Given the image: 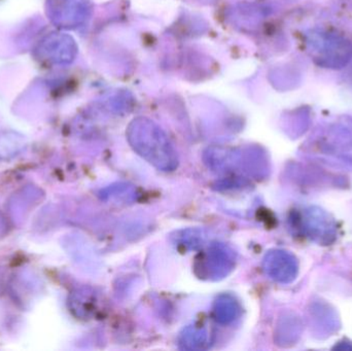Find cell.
Masks as SVG:
<instances>
[{
  "label": "cell",
  "instance_id": "obj_1",
  "mask_svg": "<svg viewBox=\"0 0 352 351\" xmlns=\"http://www.w3.org/2000/svg\"><path fill=\"white\" fill-rule=\"evenodd\" d=\"M132 148L158 170L170 172L178 166L175 148L161 130L148 122H138L129 130Z\"/></svg>",
  "mask_w": 352,
  "mask_h": 351
},
{
  "label": "cell",
  "instance_id": "obj_2",
  "mask_svg": "<svg viewBox=\"0 0 352 351\" xmlns=\"http://www.w3.org/2000/svg\"><path fill=\"white\" fill-rule=\"evenodd\" d=\"M236 261L237 255L234 249L223 243H215L199 253L194 271L200 280L219 282L233 271Z\"/></svg>",
  "mask_w": 352,
  "mask_h": 351
},
{
  "label": "cell",
  "instance_id": "obj_3",
  "mask_svg": "<svg viewBox=\"0 0 352 351\" xmlns=\"http://www.w3.org/2000/svg\"><path fill=\"white\" fill-rule=\"evenodd\" d=\"M263 269L271 280L287 284L297 278L299 264L297 258L289 251L273 249L265 255Z\"/></svg>",
  "mask_w": 352,
  "mask_h": 351
},
{
  "label": "cell",
  "instance_id": "obj_4",
  "mask_svg": "<svg viewBox=\"0 0 352 351\" xmlns=\"http://www.w3.org/2000/svg\"><path fill=\"white\" fill-rule=\"evenodd\" d=\"M304 230L308 236L320 243L331 242L336 236V226L328 214L320 208L306 210L303 218Z\"/></svg>",
  "mask_w": 352,
  "mask_h": 351
},
{
  "label": "cell",
  "instance_id": "obj_5",
  "mask_svg": "<svg viewBox=\"0 0 352 351\" xmlns=\"http://www.w3.org/2000/svg\"><path fill=\"white\" fill-rule=\"evenodd\" d=\"M212 313L219 325H231L241 317L242 307L235 297L223 294L215 299Z\"/></svg>",
  "mask_w": 352,
  "mask_h": 351
},
{
  "label": "cell",
  "instance_id": "obj_6",
  "mask_svg": "<svg viewBox=\"0 0 352 351\" xmlns=\"http://www.w3.org/2000/svg\"><path fill=\"white\" fill-rule=\"evenodd\" d=\"M177 343L182 350H204L208 348L210 343V334L208 330L202 326H188L184 328L178 336Z\"/></svg>",
  "mask_w": 352,
  "mask_h": 351
}]
</instances>
